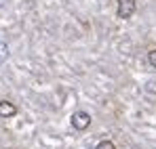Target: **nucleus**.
I'll return each mask as SVG.
<instances>
[{"label":"nucleus","instance_id":"nucleus-4","mask_svg":"<svg viewBox=\"0 0 156 149\" xmlns=\"http://www.w3.org/2000/svg\"><path fill=\"white\" fill-rule=\"evenodd\" d=\"M95 149H116V145H114V141L104 139V141H99V143H97V147H95Z\"/></svg>","mask_w":156,"mask_h":149},{"label":"nucleus","instance_id":"nucleus-3","mask_svg":"<svg viewBox=\"0 0 156 149\" xmlns=\"http://www.w3.org/2000/svg\"><path fill=\"white\" fill-rule=\"evenodd\" d=\"M17 113V107L11 101H0V118H13Z\"/></svg>","mask_w":156,"mask_h":149},{"label":"nucleus","instance_id":"nucleus-1","mask_svg":"<svg viewBox=\"0 0 156 149\" xmlns=\"http://www.w3.org/2000/svg\"><path fill=\"white\" fill-rule=\"evenodd\" d=\"M135 11H137L135 0H116V15L120 19H131Z\"/></svg>","mask_w":156,"mask_h":149},{"label":"nucleus","instance_id":"nucleus-5","mask_svg":"<svg viewBox=\"0 0 156 149\" xmlns=\"http://www.w3.org/2000/svg\"><path fill=\"white\" fill-rule=\"evenodd\" d=\"M148 61H150L152 67H156V49H152L150 52H148Z\"/></svg>","mask_w":156,"mask_h":149},{"label":"nucleus","instance_id":"nucleus-2","mask_svg":"<svg viewBox=\"0 0 156 149\" xmlns=\"http://www.w3.org/2000/svg\"><path fill=\"white\" fill-rule=\"evenodd\" d=\"M89 124H91V116L87 111H76L72 116V126L76 130H84V128H89Z\"/></svg>","mask_w":156,"mask_h":149}]
</instances>
